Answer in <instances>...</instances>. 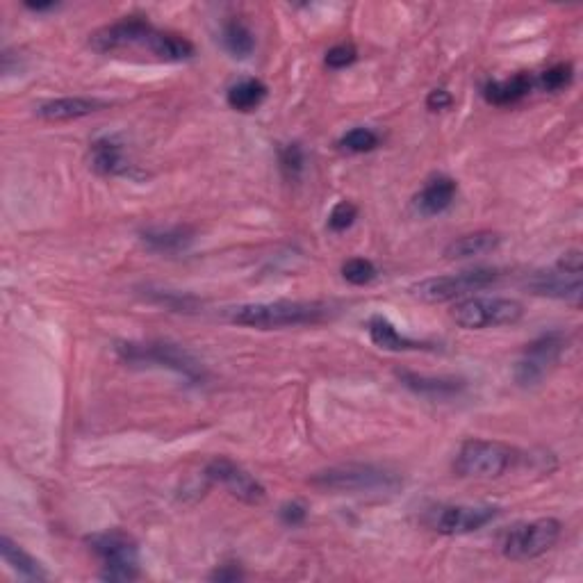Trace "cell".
<instances>
[{
  "label": "cell",
  "mask_w": 583,
  "mask_h": 583,
  "mask_svg": "<svg viewBox=\"0 0 583 583\" xmlns=\"http://www.w3.org/2000/svg\"><path fill=\"white\" fill-rule=\"evenodd\" d=\"M502 244V235L495 231H474L456 237L451 240L445 249V258L447 260H470V258H479L486 256V253H492L499 249Z\"/></svg>",
  "instance_id": "cell-18"
},
{
  "label": "cell",
  "mask_w": 583,
  "mask_h": 583,
  "mask_svg": "<svg viewBox=\"0 0 583 583\" xmlns=\"http://www.w3.org/2000/svg\"><path fill=\"white\" fill-rule=\"evenodd\" d=\"M267 98V85L258 78L237 80L235 85L228 87L226 101L237 112H253L258 110Z\"/></svg>",
  "instance_id": "cell-23"
},
{
  "label": "cell",
  "mask_w": 583,
  "mask_h": 583,
  "mask_svg": "<svg viewBox=\"0 0 583 583\" xmlns=\"http://www.w3.org/2000/svg\"><path fill=\"white\" fill-rule=\"evenodd\" d=\"M527 290L536 297H547V299H558V301H568L579 306L581 301V272H570V269L561 267L556 262L552 269L547 272H536L529 276Z\"/></svg>",
  "instance_id": "cell-13"
},
{
  "label": "cell",
  "mask_w": 583,
  "mask_h": 583,
  "mask_svg": "<svg viewBox=\"0 0 583 583\" xmlns=\"http://www.w3.org/2000/svg\"><path fill=\"white\" fill-rule=\"evenodd\" d=\"M89 160H92L94 171H98L101 176H128L133 164L126 158V149L119 142L117 137H98L96 142H92V149H89Z\"/></svg>",
  "instance_id": "cell-16"
},
{
  "label": "cell",
  "mask_w": 583,
  "mask_h": 583,
  "mask_svg": "<svg viewBox=\"0 0 583 583\" xmlns=\"http://www.w3.org/2000/svg\"><path fill=\"white\" fill-rule=\"evenodd\" d=\"M367 331H369V340H372L376 347L383 351H420L426 349L424 342H417L413 338H408L394 326L390 319H385L381 315H374L367 322Z\"/></svg>",
  "instance_id": "cell-20"
},
{
  "label": "cell",
  "mask_w": 583,
  "mask_h": 583,
  "mask_svg": "<svg viewBox=\"0 0 583 583\" xmlns=\"http://www.w3.org/2000/svg\"><path fill=\"white\" fill-rule=\"evenodd\" d=\"M203 476L210 483H219L221 488H226L233 497H237L244 504H260L267 495L265 486H262L256 476L246 472L242 465L233 463L231 458L219 456L215 461H210L205 465Z\"/></svg>",
  "instance_id": "cell-12"
},
{
  "label": "cell",
  "mask_w": 583,
  "mask_h": 583,
  "mask_svg": "<svg viewBox=\"0 0 583 583\" xmlns=\"http://www.w3.org/2000/svg\"><path fill=\"white\" fill-rule=\"evenodd\" d=\"M278 164H281V171L287 180L297 183L306 171V153H303L301 144H287L278 153Z\"/></svg>",
  "instance_id": "cell-26"
},
{
  "label": "cell",
  "mask_w": 583,
  "mask_h": 583,
  "mask_svg": "<svg viewBox=\"0 0 583 583\" xmlns=\"http://www.w3.org/2000/svg\"><path fill=\"white\" fill-rule=\"evenodd\" d=\"M338 146L347 153H369L379 146V135L374 133L372 128H351L349 133H344L340 137Z\"/></svg>",
  "instance_id": "cell-25"
},
{
  "label": "cell",
  "mask_w": 583,
  "mask_h": 583,
  "mask_svg": "<svg viewBox=\"0 0 583 583\" xmlns=\"http://www.w3.org/2000/svg\"><path fill=\"white\" fill-rule=\"evenodd\" d=\"M524 315V306L506 297H467L451 310V319L465 331H483V328L511 326Z\"/></svg>",
  "instance_id": "cell-9"
},
{
  "label": "cell",
  "mask_w": 583,
  "mask_h": 583,
  "mask_svg": "<svg viewBox=\"0 0 583 583\" xmlns=\"http://www.w3.org/2000/svg\"><path fill=\"white\" fill-rule=\"evenodd\" d=\"M517 451L499 440L472 438L465 440L458 449L454 472L463 479H499L517 463Z\"/></svg>",
  "instance_id": "cell-5"
},
{
  "label": "cell",
  "mask_w": 583,
  "mask_h": 583,
  "mask_svg": "<svg viewBox=\"0 0 583 583\" xmlns=\"http://www.w3.org/2000/svg\"><path fill=\"white\" fill-rule=\"evenodd\" d=\"M221 41H224L226 51L237 57V60H244V57L256 51V37L240 19H231L226 23L224 32H221Z\"/></svg>",
  "instance_id": "cell-24"
},
{
  "label": "cell",
  "mask_w": 583,
  "mask_h": 583,
  "mask_svg": "<svg viewBox=\"0 0 583 583\" xmlns=\"http://www.w3.org/2000/svg\"><path fill=\"white\" fill-rule=\"evenodd\" d=\"M308 517V506L303 502H287L281 506V520L287 527H301Z\"/></svg>",
  "instance_id": "cell-31"
},
{
  "label": "cell",
  "mask_w": 583,
  "mask_h": 583,
  "mask_svg": "<svg viewBox=\"0 0 583 583\" xmlns=\"http://www.w3.org/2000/svg\"><path fill=\"white\" fill-rule=\"evenodd\" d=\"M0 554H3V561L10 565V568L19 574V577L28 581H46L48 572L44 570L35 556H30L26 549L14 543L10 536L0 538Z\"/></svg>",
  "instance_id": "cell-22"
},
{
  "label": "cell",
  "mask_w": 583,
  "mask_h": 583,
  "mask_svg": "<svg viewBox=\"0 0 583 583\" xmlns=\"http://www.w3.org/2000/svg\"><path fill=\"white\" fill-rule=\"evenodd\" d=\"M572 78H574L572 64H554V67H549L547 71L540 73L538 87L543 89V92L554 94V92H561V89L565 87H570Z\"/></svg>",
  "instance_id": "cell-28"
},
{
  "label": "cell",
  "mask_w": 583,
  "mask_h": 583,
  "mask_svg": "<svg viewBox=\"0 0 583 583\" xmlns=\"http://www.w3.org/2000/svg\"><path fill=\"white\" fill-rule=\"evenodd\" d=\"M451 103H454V96H451L447 89H433V92L426 96V108L431 112H442L451 108Z\"/></svg>",
  "instance_id": "cell-32"
},
{
  "label": "cell",
  "mask_w": 583,
  "mask_h": 583,
  "mask_svg": "<svg viewBox=\"0 0 583 583\" xmlns=\"http://www.w3.org/2000/svg\"><path fill=\"white\" fill-rule=\"evenodd\" d=\"M397 379L410 392L420 394L426 399H451L465 390V383L458 379H445V376H424L415 372H397Z\"/></svg>",
  "instance_id": "cell-17"
},
{
  "label": "cell",
  "mask_w": 583,
  "mask_h": 583,
  "mask_svg": "<svg viewBox=\"0 0 583 583\" xmlns=\"http://www.w3.org/2000/svg\"><path fill=\"white\" fill-rule=\"evenodd\" d=\"M497 281H499V269L476 267V269H465V272H458V274L424 278V281L410 287V292H413V297L426 303H447V301L463 299V297H470V294L474 292L486 290V287H490Z\"/></svg>",
  "instance_id": "cell-7"
},
{
  "label": "cell",
  "mask_w": 583,
  "mask_h": 583,
  "mask_svg": "<svg viewBox=\"0 0 583 583\" xmlns=\"http://www.w3.org/2000/svg\"><path fill=\"white\" fill-rule=\"evenodd\" d=\"M499 515L497 506L440 504L424 513V524L442 536H465L490 524Z\"/></svg>",
  "instance_id": "cell-10"
},
{
  "label": "cell",
  "mask_w": 583,
  "mask_h": 583,
  "mask_svg": "<svg viewBox=\"0 0 583 583\" xmlns=\"http://www.w3.org/2000/svg\"><path fill=\"white\" fill-rule=\"evenodd\" d=\"M358 219V208L351 201H340L328 215V228L333 233H344L353 226V221Z\"/></svg>",
  "instance_id": "cell-29"
},
{
  "label": "cell",
  "mask_w": 583,
  "mask_h": 583,
  "mask_svg": "<svg viewBox=\"0 0 583 583\" xmlns=\"http://www.w3.org/2000/svg\"><path fill=\"white\" fill-rule=\"evenodd\" d=\"M531 89H533V78L529 76V73H515L513 78L486 82V87H483V98L492 105L504 108V105L520 103L522 98L529 96Z\"/></svg>",
  "instance_id": "cell-21"
},
{
  "label": "cell",
  "mask_w": 583,
  "mask_h": 583,
  "mask_svg": "<svg viewBox=\"0 0 583 583\" xmlns=\"http://www.w3.org/2000/svg\"><path fill=\"white\" fill-rule=\"evenodd\" d=\"M210 579L212 581H240L244 579V574L240 570V565L237 563H224V565H219V568L210 574Z\"/></svg>",
  "instance_id": "cell-33"
},
{
  "label": "cell",
  "mask_w": 583,
  "mask_h": 583,
  "mask_svg": "<svg viewBox=\"0 0 583 583\" xmlns=\"http://www.w3.org/2000/svg\"><path fill=\"white\" fill-rule=\"evenodd\" d=\"M356 60H358V51L351 44H338V46L328 48V53L324 57L326 67L328 69H335V71L351 67V64L356 62Z\"/></svg>",
  "instance_id": "cell-30"
},
{
  "label": "cell",
  "mask_w": 583,
  "mask_h": 583,
  "mask_svg": "<svg viewBox=\"0 0 583 583\" xmlns=\"http://www.w3.org/2000/svg\"><path fill=\"white\" fill-rule=\"evenodd\" d=\"M565 347H568V338L563 333L552 331L540 335L538 340L527 344L522 358L515 365V381L522 388H531L545 379L549 369H552L558 360H561Z\"/></svg>",
  "instance_id": "cell-11"
},
{
  "label": "cell",
  "mask_w": 583,
  "mask_h": 583,
  "mask_svg": "<svg viewBox=\"0 0 583 583\" xmlns=\"http://www.w3.org/2000/svg\"><path fill=\"white\" fill-rule=\"evenodd\" d=\"M342 276L351 285H369L379 276V269L367 258H351L342 265Z\"/></svg>",
  "instance_id": "cell-27"
},
{
  "label": "cell",
  "mask_w": 583,
  "mask_h": 583,
  "mask_svg": "<svg viewBox=\"0 0 583 583\" xmlns=\"http://www.w3.org/2000/svg\"><path fill=\"white\" fill-rule=\"evenodd\" d=\"M563 524L556 517H538L508 529L502 538V554L508 561H533L547 554L561 540Z\"/></svg>",
  "instance_id": "cell-8"
},
{
  "label": "cell",
  "mask_w": 583,
  "mask_h": 583,
  "mask_svg": "<svg viewBox=\"0 0 583 583\" xmlns=\"http://www.w3.org/2000/svg\"><path fill=\"white\" fill-rule=\"evenodd\" d=\"M458 194V183L449 176H435L415 196L413 205L422 217H438L451 208Z\"/></svg>",
  "instance_id": "cell-15"
},
{
  "label": "cell",
  "mask_w": 583,
  "mask_h": 583,
  "mask_svg": "<svg viewBox=\"0 0 583 583\" xmlns=\"http://www.w3.org/2000/svg\"><path fill=\"white\" fill-rule=\"evenodd\" d=\"M310 486L335 495H392L401 486L404 479L388 467L369 465V463H347L333 465L322 472L310 476Z\"/></svg>",
  "instance_id": "cell-3"
},
{
  "label": "cell",
  "mask_w": 583,
  "mask_h": 583,
  "mask_svg": "<svg viewBox=\"0 0 583 583\" xmlns=\"http://www.w3.org/2000/svg\"><path fill=\"white\" fill-rule=\"evenodd\" d=\"M30 12H48V10H55V3H28L26 5Z\"/></svg>",
  "instance_id": "cell-34"
},
{
  "label": "cell",
  "mask_w": 583,
  "mask_h": 583,
  "mask_svg": "<svg viewBox=\"0 0 583 583\" xmlns=\"http://www.w3.org/2000/svg\"><path fill=\"white\" fill-rule=\"evenodd\" d=\"M331 317V306L322 301H265L244 303L228 312V319L237 326L258 328V331H281V328L312 326Z\"/></svg>",
  "instance_id": "cell-2"
},
{
  "label": "cell",
  "mask_w": 583,
  "mask_h": 583,
  "mask_svg": "<svg viewBox=\"0 0 583 583\" xmlns=\"http://www.w3.org/2000/svg\"><path fill=\"white\" fill-rule=\"evenodd\" d=\"M87 545L101 558L103 581H135L139 577V549L123 531H103L87 538Z\"/></svg>",
  "instance_id": "cell-6"
},
{
  "label": "cell",
  "mask_w": 583,
  "mask_h": 583,
  "mask_svg": "<svg viewBox=\"0 0 583 583\" xmlns=\"http://www.w3.org/2000/svg\"><path fill=\"white\" fill-rule=\"evenodd\" d=\"M117 358L128 367H160L183 376L185 381L199 385L205 381V369L190 351L174 342H121L117 344Z\"/></svg>",
  "instance_id": "cell-4"
},
{
  "label": "cell",
  "mask_w": 583,
  "mask_h": 583,
  "mask_svg": "<svg viewBox=\"0 0 583 583\" xmlns=\"http://www.w3.org/2000/svg\"><path fill=\"white\" fill-rule=\"evenodd\" d=\"M105 103L98 98L87 96H64V98H48V101L39 103L35 114L44 121H76L82 117H89L98 110H103Z\"/></svg>",
  "instance_id": "cell-14"
},
{
  "label": "cell",
  "mask_w": 583,
  "mask_h": 583,
  "mask_svg": "<svg viewBox=\"0 0 583 583\" xmlns=\"http://www.w3.org/2000/svg\"><path fill=\"white\" fill-rule=\"evenodd\" d=\"M142 242L153 253H180L194 242V228L190 226H167V228H146L142 231Z\"/></svg>",
  "instance_id": "cell-19"
},
{
  "label": "cell",
  "mask_w": 583,
  "mask_h": 583,
  "mask_svg": "<svg viewBox=\"0 0 583 583\" xmlns=\"http://www.w3.org/2000/svg\"><path fill=\"white\" fill-rule=\"evenodd\" d=\"M89 46L101 55L142 48V51H149L162 62H187L196 55V48L190 39L176 35V32L153 28L142 16H126V19L112 23V26L96 30L89 37Z\"/></svg>",
  "instance_id": "cell-1"
}]
</instances>
